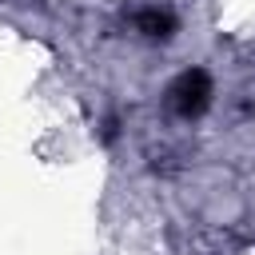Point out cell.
Wrapping results in <instances>:
<instances>
[{"label":"cell","mask_w":255,"mask_h":255,"mask_svg":"<svg viewBox=\"0 0 255 255\" xmlns=\"http://www.w3.org/2000/svg\"><path fill=\"white\" fill-rule=\"evenodd\" d=\"M211 96H215V84L203 68H183L179 76H171V84L163 88V104L171 116L179 120H199L207 108H211Z\"/></svg>","instance_id":"obj_1"},{"label":"cell","mask_w":255,"mask_h":255,"mask_svg":"<svg viewBox=\"0 0 255 255\" xmlns=\"http://www.w3.org/2000/svg\"><path fill=\"white\" fill-rule=\"evenodd\" d=\"M175 16L167 12V8H143L139 16H135V32L143 36V40H171L175 36Z\"/></svg>","instance_id":"obj_2"}]
</instances>
